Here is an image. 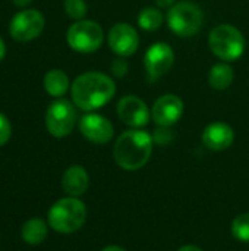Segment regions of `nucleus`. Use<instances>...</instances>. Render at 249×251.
I'll list each match as a JSON object with an SVG mask.
<instances>
[{"mask_svg": "<svg viewBox=\"0 0 249 251\" xmlns=\"http://www.w3.org/2000/svg\"><path fill=\"white\" fill-rule=\"evenodd\" d=\"M70 91L73 104L91 112L103 107L113 99L116 85L110 76L101 72H85L73 81Z\"/></svg>", "mask_w": 249, "mask_h": 251, "instance_id": "1", "label": "nucleus"}, {"mask_svg": "<svg viewBox=\"0 0 249 251\" xmlns=\"http://www.w3.org/2000/svg\"><path fill=\"white\" fill-rule=\"evenodd\" d=\"M153 137L142 129L125 131L114 144L113 157L119 168L138 171L147 165L153 153Z\"/></svg>", "mask_w": 249, "mask_h": 251, "instance_id": "2", "label": "nucleus"}, {"mask_svg": "<svg viewBox=\"0 0 249 251\" xmlns=\"http://www.w3.org/2000/svg\"><path fill=\"white\" fill-rule=\"evenodd\" d=\"M87 221V207L78 197H65L57 200L48 210L47 222L59 234H73L79 231Z\"/></svg>", "mask_w": 249, "mask_h": 251, "instance_id": "3", "label": "nucleus"}, {"mask_svg": "<svg viewBox=\"0 0 249 251\" xmlns=\"http://www.w3.org/2000/svg\"><path fill=\"white\" fill-rule=\"evenodd\" d=\"M208 43L211 51L225 62L238 60L245 51V38L242 32L227 24L216 26L210 32Z\"/></svg>", "mask_w": 249, "mask_h": 251, "instance_id": "4", "label": "nucleus"}, {"mask_svg": "<svg viewBox=\"0 0 249 251\" xmlns=\"http://www.w3.org/2000/svg\"><path fill=\"white\" fill-rule=\"evenodd\" d=\"M169 28L181 37L195 35L204 24V15L201 9L189 1H179L167 12Z\"/></svg>", "mask_w": 249, "mask_h": 251, "instance_id": "5", "label": "nucleus"}, {"mask_svg": "<svg viewBox=\"0 0 249 251\" xmlns=\"http://www.w3.org/2000/svg\"><path fill=\"white\" fill-rule=\"evenodd\" d=\"M66 40L72 50L79 53H92L101 47L104 32L97 22L81 19L69 26Z\"/></svg>", "mask_w": 249, "mask_h": 251, "instance_id": "6", "label": "nucleus"}, {"mask_svg": "<svg viewBox=\"0 0 249 251\" xmlns=\"http://www.w3.org/2000/svg\"><path fill=\"white\" fill-rule=\"evenodd\" d=\"M75 122L76 110L69 100H54L45 112V128L56 138L68 137L73 131Z\"/></svg>", "mask_w": 249, "mask_h": 251, "instance_id": "7", "label": "nucleus"}, {"mask_svg": "<svg viewBox=\"0 0 249 251\" xmlns=\"http://www.w3.org/2000/svg\"><path fill=\"white\" fill-rule=\"evenodd\" d=\"M45 19L43 13L37 9H25L18 12L9 25L10 37L16 41L25 43L35 40L44 29Z\"/></svg>", "mask_w": 249, "mask_h": 251, "instance_id": "8", "label": "nucleus"}, {"mask_svg": "<svg viewBox=\"0 0 249 251\" xmlns=\"http://www.w3.org/2000/svg\"><path fill=\"white\" fill-rule=\"evenodd\" d=\"M173 62H175V53L169 44L166 43L153 44L147 50L145 59H144L148 81L154 82L158 78H161L164 74H167L170 68L173 66Z\"/></svg>", "mask_w": 249, "mask_h": 251, "instance_id": "9", "label": "nucleus"}, {"mask_svg": "<svg viewBox=\"0 0 249 251\" xmlns=\"http://www.w3.org/2000/svg\"><path fill=\"white\" fill-rule=\"evenodd\" d=\"M117 116L125 125L139 129L150 122L151 113L139 97L125 96L117 103Z\"/></svg>", "mask_w": 249, "mask_h": 251, "instance_id": "10", "label": "nucleus"}, {"mask_svg": "<svg viewBox=\"0 0 249 251\" xmlns=\"http://www.w3.org/2000/svg\"><path fill=\"white\" fill-rule=\"evenodd\" d=\"M109 46L119 57H128L138 50V32L129 24H116L112 26L109 32Z\"/></svg>", "mask_w": 249, "mask_h": 251, "instance_id": "11", "label": "nucleus"}, {"mask_svg": "<svg viewBox=\"0 0 249 251\" xmlns=\"http://www.w3.org/2000/svg\"><path fill=\"white\" fill-rule=\"evenodd\" d=\"M79 131L88 141L94 144H107L114 135L112 122L97 113L84 115L79 119Z\"/></svg>", "mask_w": 249, "mask_h": 251, "instance_id": "12", "label": "nucleus"}, {"mask_svg": "<svg viewBox=\"0 0 249 251\" xmlns=\"http://www.w3.org/2000/svg\"><path fill=\"white\" fill-rule=\"evenodd\" d=\"M183 113V103L175 94H166L156 100L151 109V118L158 126L175 125Z\"/></svg>", "mask_w": 249, "mask_h": 251, "instance_id": "13", "label": "nucleus"}, {"mask_svg": "<svg viewBox=\"0 0 249 251\" xmlns=\"http://www.w3.org/2000/svg\"><path fill=\"white\" fill-rule=\"evenodd\" d=\"M235 141V132L230 125L225 122L210 124L203 132V143L208 150L223 151L229 149Z\"/></svg>", "mask_w": 249, "mask_h": 251, "instance_id": "14", "label": "nucleus"}, {"mask_svg": "<svg viewBox=\"0 0 249 251\" xmlns=\"http://www.w3.org/2000/svg\"><path fill=\"white\" fill-rule=\"evenodd\" d=\"M88 185H90V176L85 168L79 165L69 166L62 176V188L70 197L82 196L88 190Z\"/></svg>", "mask_w": 249, "mask_h": 251, "instance_id": "15", "label": "nucleus"}, {"mask_svg": "<svg viewBox=\"0 0 249 251\" xmlns=\"http://www.w3.org/2000/svg\"><path fill=\"white\" fill-rule=\"evenodd\" d=\"M47 224L40 219V218H32L29 221H26L21 229V235H22V240L29 244V246H38L41 244L45 237H47Z\"/></svg>", "mask_w": 249, "mask_h": 251, "instance_id": "16", "label": "nucleus"}, {"mask_svg": "<svg viewBox=\"0 0 249 251\" xmlns=\"http://www.w3.org/2000/svg\"><path fill=\"white\" fill-rule=\"evenodd\" d=\"M44 88L51 97H62L69 90V78L60 69H51L44 76Z\"/></svg>", "mask_w": 249, "mask_h": 251, "instance_id": "17", "label": "nucleus"}, {"mask_svg": "<svg viewBox=\"0 0 249 251\" xmlns=\"http://www.w3.org/2000/svg\"><path fill=\"white\" fill-rule=\"evenodd\" d=\"M233 69L226 63H217L211 68L208 75V82L216 90H226L233 82Z\"/></svg>", "mask_w": 249, "mask_h": 251, "instance_id": "18", "label": "nucleus"}, {"mask_svg": "<svg viewBox=\"0 0 249 251\" xmlns=\"http://www.w3.org/2000/svg\"><path fill=\"white\" fill-rule=\"evenodd\" d=\"M164 21V15L160 9L156 7H145L138 15V24L145 31H156L161 26Z\"/></svg>", "mask_w": 249, "mask_h": 251, "instance_id": "19", "label": "nucleus"}, {"mask_svg": "<svg viewBox=\"0 0 249 251\" xmlns=\"http://www.w3.org/2000/svg\"><path fill=\"white\" fill-rule=\"evenodd\" d=\"M232 235L241 241V243H249V213H242L236 216L232 221L230 225Z\"/></svg>", "mask_w": 249, "mask_h": 251, "instance_id": "20", "label": "nucleus"}, {"mask_svg": "<svg viewBox=\"0 0 249 251\" xmlns=\"http://www.w3.org/2000/svg\"><path fill=\"white\" fill-rule=\"evenodd\" d=\"M88 6L85 0H65V12L70 19L81 21L87 15Z\"/></svg>", "mask_w": 249, "mask_h": 251, "instance_id": "21", "label": "nucleus"}, {"mask_svg": "<svg viewBox=\"0 0 249 251\" xmlns=\"http://www.w3.org/2000/svg\"><path fill=\"white\" fill-rule=\"evenodd\" d=\"M172 138H173V132L169 129V126H158L153 134V141L160 146L169 144Z\"/></svg>", "mask_w": 249, "mask_h": 251, "instance_id": "22", "label": "nucleus"}, {"mask_svg": "<svg viewBox=\"0 0 249 251\" xmlns=\"http://www.w3.org/2000/svg\"><path fill=\"white\" fill-rule=\"evenodd\" d=\"M10 135H12L10 122L3 113H0V147L4 146L10 140Z\"/></svg>", "mask_w": 249, "mask_h": 251, "instance_id": "23", "label": "nucleus"}, {"mask_svg": "<svg viewBox=\"0 0 249 251\" xmlns=\"http://www.w3.org/2000/svg\"><path fill=\"white\" fill-rule=\"evenodd\" d=\"M112 72H113V75L114 76H117V78H122V76H125L126 74H128V63H126V60L125 59H114L113 60V63H112Z\"/></svg>", "mask_w": 249, "mask_h": 251, "instance_id": "24", "label": "nucleus"}, {"mask_svg": "<svg viewBox=\"0 0 249 251\" xmlns=\"http://www.w3.org/2000/svg\"><path fill=\"white\" fill-rule=\"evenodd\" d=\"M156 3L158 7H170L175 3V0H156Z\"/></svg>", "mask_w": 249, "mask_h": 251, "instance_id": "25", "label": "nucleus"}, {"mask_svg": "<svg viewBox=\"0 0 249 251\" xmlns=\"http://www.w3.org/2000/svg\"><path fill=\"white\" fill-rule=\"evenodd\" d=\"M178 251H203L200 247H197V246H192V244H189V246H183V247H181Z\"/></svg>", "mask_w": 249, "mask_h": 251, "instance_id": "26", "label": "nucleus"}, {"mask_svg": "<svg viewBox=\"0 0 249 251\" xmlns=\"http://www.w3.org/2000/svg\"><path fill=\"white\" fill-rule=\"evenodd\" d=\"M4 54H6V46H4V41L0 37V62L4 59Z\"/></svg>", "mask_w": 249, "mask_h": 251, "instance_id": "27", "label": "nucleus"}, {"mask_svg": "<svg viewBox=\"0 0 249 251\" xmlns=\"http://www.w3.org/2000/svg\"><path fill=\"white\" fill-rule=\"evenodd\" d=\"M31 1H32V0H13V3H15L16 6H19V7H25V6H28Z\"/></svg>", "mask_w": 249, "mask_h": 251, "instance_id": "28", "label": "nucleus"}, {"mask_svg": "<svg viewBox=\"0 0 249 251\" xmlns=\"http://www.w3.org/2000/svg\"><path fill=\"white\" fill-rule=\"evenodd\" d=\"M101 251H126L125 249H122V247H119V246H107V247H104Z\"/></svg>", "mask_w": 249, "mask_h": 251, "instance_id": "29", "label": "nucleus"}]
</instances>
